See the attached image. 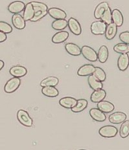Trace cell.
I'll list each match as a JSON object with an SVG mask.
<instances>
[{
  "mask_svg": "<svg viewBox=\"0 0 129 150\" xmlns=\"http://www.w3.org/2000/svg\"><path fill=\"white\" fill-rule=\"evenodd\" d=\"M17 118H18V121H19V123L21 124L23 126L30 127L33 125V119L31 118L28 112H26L25 110H18V112L17 113Z\"/></svg>",
  "mask_w": 129,
  "mask_h": 150,
  "instance_id": "cell-1",
  "label": "cell"
},
{
  "mask_svg": "<svg viewBox=\"0 0 129 150\" xmlns=\"http://www.w3.org/2000/svg\"><path fill=\"white\" fill-rule=\"evenodd\" d=\"M21 80L19 77H13L10 80L7 81L5 86H4V91L6 93H12L16 91L21 85Z\"/></svg>",
  "mask_w": 129,
  "mask_h": 150,
  "instance_id": "cell-2",
  "label": "cell"
},
{
  "mask_svg": "<svg viewBox=\"0 0 129 150\" xmlns=\"http://www.w3.org/2000/svg\"><path fill=\"white\" fill-rule=\"evenodd\" d=\"M99 134L104 138H113L118 134V129L115 126L106 125L99 130Z\"/></svg>",
  "mask_w": 129,
  "mask_h": 150,
  "instance_id": "cell-3",
  "label": "cell"
},
{
  "mask_svg": "<svg viewBox=\"0 0 129 150\" xmlns=\"http://www.w3.org/2000/svg\"><path fill=\"white\" fill-rule=\"evenodd\" d=\"M81 55L84 57L87 60L94 62L97 60V52L88 46H84L81 48Z\"/></svg>",
  "mask_w": 129,
  "mask_h": 150,
  "instance_id": "cell-4",
  "label": "cell"
},
{
  "mask_svg": "<svg viewBox=\"0 0 129 150\" xmlns=\"http://www.w3.org/2000/svg\"><path fill=\"white\" fill-rule=\"evenodd\" d=\"M107 24L102 21L93 22L90 26L91 33L94 35H103L105 33Z\"/></svg>",
  "mask_w": 129,
  "mask_h": 150,
  "instance_id": "cell-5",
  "label": "cell"
},
{
  "mask_svg": "<svg viewBox=\"0 0 129 150\" xmlns=\"http://www.w3.org/2000/svg\"><path fill=\"white\" fill-rule=\"evenodd\" d=\"M68 27L70 30V31L76 36H79L82 31L81 24L78 21L76 20L74 18H70L69 20L68 21Z\"/></svg>",
  "mask_w": 129,
  "mask_h": 150,
  "instance_id": "cell-6",
  "label": "cell"
},
{
  "mask_svg": "<svg viewBox=\"0 0 129 150\" xmlns=\"http://www.w3.org/2000/svg\"><path fill=\"white\" fill-rule=\"evenodd\" d=\"M48 15L55 20L57 19H65L67 17L66 12L59 8H48Z\"/></svg>",
  "mask_w": 129,
  "mask_h": 150,
  "instance_id": "cell-7",
  "label": "cell"
},
{
  "mask_svg": "<svg viewBox=\"0 0 129 150\" xmlns=\"http://www.w3.org/2000/svg\"><path fill=\"white\" fill-rule=\"evenodd\" d=\"M126 118H127V115H126L125 113L121 112H116L111 114L109 115V121L112 124L118 125V124H121L124 121H125Z\"/></svg>",
  "mask_w": 129,
  "mask_h": 150,
  "instance_id": "cell-8",
  "label": "cell"
},
{
  "mask_svg": "<svg viewBox=\"0 0 129 150\" xmlns=\"http://www.w3.org/2000/svg\"><path fill=\"white\" fill-rule=\"evenodd\" d=\"M25 8V4L21 1H15L9 4L8 6V10L12 14H20L24 11Z\"/></svg>",
  "mask_w": 129,
  "mask_h": 150,
  "instance_id": "cell-9",
  "label": "cell"
},
{
  "mask_svg": "<svg viewBox=\"0 0 129 150\" xmlns=\"http://www.w3.org/2000/svg\"><path fill=\"white\" fill-rule=\"evenodd\" d=\"M9 73L12 77H19L20 78V77H23L27 74L28 70L26 68H24V66L15 65L10 68Z\"/></svg>",
  "mask_w": 129,
  "mask_h": 150,
  "instance_id": "cell-10",
  "label": "cell"
},
{
  "mask_svg": "<svg viewBox=\"0 0 129 150\" xmlns=\"http://www.w3.org/2000/svg\"><path fill=\"white\" fill-rule=\"evenodd\" d=\"M13 26L18 30H23L24 29L26 26V21L24 19L23 16L20 14H14L11 18Z\"/></svg>",
  "mask_w": 129,
  "mask_h": 150,
  "instance_id": "cell-11",
  "label": "cell"
},
{
  "mask_svg": "<svg viewBox=\"0 0 129 150\" xmlns=\"http://www.w3.org/2000/svg\"><path fill=\"white\" fill-rule=\"evenodd\" d=\"M89 113H90V117H92L94 121H98V122H103L106 119L105 113L102 112L101 110H100L98 108H91Z\"/></svg>",
  "mask_w": 129,
  "mask_h": 150,
  "instance_id": "cell-12",
  "label": "cell"
},
{
  "mask_svg": "<svg viewBox=\"0 0 129 150\" xmlns=\"http://www.w3.org/2000/svg\"><path fill=\"white\" fill-rule=\"evenodd\" d=\"M129 66V56L128 53L120 54L118 59V68L121 71H125Z\"/></svg>",
  "mask_w": 129,
  "mask_h": 150,
  "instance_id": "cell-13",
  "label": "cell"
},
{
  "mask_svg": "<svg viewBox=\"0 0 129 150\" xmlns=\"http://www.w3.org/2000/svg\"><path fill=\"white\" fill-rule=\"evenodd\" d=\"M117 30H118V27L113 22H112V23H110L109 24H107L105 33H104L106 38L108 40H113L116 37V33H117Z\"/></svg>",
  "mask_w": 129,
  "mask_h": 150,
  "instance_id": "cell-14",
  "label": "cell"
},
{
  "mask_svg": "<svg viewBox=\"0 0 129 150\" xmlns=\"http://www.w3.org/2000/svg\"><path fill=\"white\" fill-rule=\"evenodd\" d=\"M97 108L105 114L111 113L115 109V105L109 101H105L104 99L97 103Z\"/></svg>",
  "mask_w": 129,
  "mask_h": 150,
  "instance_id": "cell-15",
  "label": "cell"
},
{
  "mask_svg": "<svg viewBox=\"0 0 129 150\" xmlns=\"http://www.w3.org/2000/svg\"><path fill=\"white\" fill-rule=\"evenodd\" d=\"M106 96V92L103 89H100L93 92L90 96V100L94 103H98L105 99Z\"/></svg>",
  "mask_w": 129,
  "mask_h": 150,
  "instance_id": "cell-16",
  "label": "cell"
},
{
  "mask_svg": "<svg viewBox=\"0 0 129 150\" xmlns=\"http://www.w3.org/2000/svg\"><path fill=\"white\" fill-rule=\"evenodd\" d=\"M69 37V33L67 31L64 30H59V32L55 33L52 38V42L55 44L62 43L64 41L67 40V39Z\"/></svg>",
  "mask_w": 129,
  "mask_h": 150,
  "instance_id": "cell-17",
  "label": "cell"
},
{
  "mask_svg": "<svg viewBox=\"0 0 129 150\" xmlns=\"http://www.w3.org/2000/svg\"><path fill=\"white\" fill-rule=\"evenodd\" d=\"M95 69V66L93 64H87L81 66V68L77 71V75L80 77H87L89 75L92 74Z\"/></svg>",
  "mask_w": 129,
  "mask_h": 150,
  "instance_id": "cell-18",
  "label": "cell"
},
{
  "mask_svg": "<svg viewBox=\"0 0 129 150\" xmlns=\"http://www.w3.org/2000/svg\"><path fill=\"white\" fill-rule=\"evenodd\" d=\"M59 105L64 108H72L77 104V99L73 97L66 96L62 98L59 100Z\"/></svg>",
  "mask_w": 129,
  "mask_h": 150,
  "instance_id": "cell-19",
  "label": "cell"
},
{
  "mask_svg": "<svg viewBox=\"0 0 129 150\" xmlns=\"http://www.w3.org/2000/svg\"><path fill=\"white\" fill-rule=\"evenodd\" d=\"M65 50L68 54L73 56H78L81 54V48L77 46V44L72 43V42H68L64 46Z\"/></svg>",
  "mask_w": 129,
  "mask_h": 150,
  "instance_id": "cell-20",
  "label": "cell"
},
{
  "mask_svg": "<svg viewBox=\"0 0 129 150\" xmlns=\"http://www.w3.org/2000/svg\"><path fill=\"white\" fill-rule=\"evenodd\" d=\"M87 82H88V84L90 86V87L94 90H100V89L103 88V82L99 81L93 74L89 75L88 78H87Z\"/></svg>",
  "mask_w": 129,
  "mask_h": 150,
  "instance_id": "cell-21",
  "label": "cell"
},
{
  "mask_svg": "<svg viewBox=\"0 0 129 150\" xmlns=\"http://www.w3.org/2000/svg\"><path fill=\"white\" fill-rule=\"evenodd\" d=\"M112 20L117 27H121L124 23V18L121 11L118 9H113L112 11Z\"/></svg>",
  "mask_w": 129,
  "mask_h": 150,
  "instance_id": "cell-22",
  "label": "cell"
},
{
  "mask_svg": "<svg viewBox=\"0 0 129 150\" xmlns=\"http://www.w3.org/2000/svg\"><path fill=\"white\" fill-rule=\"evenodd\" d=\"M34 14H35V11L33 9L32 4L29 2L27 5H25V8L24 9V15H23V18L25 20V21H29L31 20L33 17L34 16Z\"/></svg>",
  "mask_w": 129,
  "mask_h": 150,
  "instance_id": "cell-23",
  "label": "cell"
},
{
  "mask_svg": "<svg viewBox=\"0 0 129 150\" xmlns=\"http://www.w3.org/2000/svg\"><path fill=\"white\" fill-rule=\"evenodd\" d=\"M109 57V50L106 46H101L98 50L97 59L100 63H105Z\"/></svg>",
  "mask_w": 129,
  "mask_h": 150,
  "instance_id": "cell-24",
  "label": "cell"
},
{
  "mask_svg": "<svg viewBox=\"0 0 129 150\" xmlns=\"http://www.w3.org/2000/svg\"><path fill=\"white\" fill-rule=\"evenodd\" d=\"M109 7V3L106 2H103L101 3H100L96 7L95 10H94V17L96 19H100L102 15L103 14V12L105 11L106 9H107Z\"/></svg>",
  "mask_w": 129,
  "mask_h": 150,
  "instance_id": "cell-25",
  "label": "cell"
},
{
  "mask_svg": "<svg viewBox=\"0 0 129 150\" xmlns=\"http://www.w3.org/2000/svg\"><path fill=\"white\" fill-rule=\"evenodd\" d=\"M87 105H88V102L86 99H78V100H77V104L73 108H71V110L74 113H79V112H83L84 110L87 108Z\"/></svg>",
  "mask_w": 129,
  "mask_h": 150,
  "instance_id": "cell-26",
  "label": "cell"
},
{
  "mask_svg": "<svg viewBox=\"0 0 129 150\" xmlns=\"http://www.w3.org/2000/svg\"><path fill=\"white\" fill-rule=\"evenodd\" d=\"M41 91L43 95L47 97H56L59 93L55 86H43Z\"/></svg>",
  "mask_w": 129,
  "mask_h": 150,
  "instance_id": "cell-27",
  "label": "cell"
},
{
  "mask_svg": "<svg viewBox=\"0 0 129 150\" xmlns=\"http://www.w3.org/2000/svg\"><path fill=\"white\" fill-rule=\"evenodd\" d=\"M68 27V21L65 19H57L52 23V28L55 30H63Z\"/></svg>",
  "mask_w": 129,
  "mask_h": 150,
  "instance_id": "cell-28",
  "label": "cell"
},
{
  "mask_svg": "<svg viewBox=\"0 0 129 150\" xmlns=\"http://www.w3.org/2000/svg\"><path fill=\"white\" fill-rule=\"evenodd\" d=\"M59 83V79L56 77H48L43 79L40 82V86H55Z\"/></svg>",
  "mask_w": 129,
  "mask_h": 150,
  "instance_id": "cell-29",
  "label": "cell"
},
{
  "mask_svg": "<svg viewBox=\"0 0 129 150\" xmlns=\"http://www.w3.org/2000/svg\"><path fill=\"white\" fill-rule=\"evenodd\" d=\"M113 50L116 52L117 53H128L129 52V44L124 43V42H122V43H118L116 44V46H114Z\"/></svg>",
  "mask_w": 129,
  "mask_h": 150,
  "instance_id": "cell-30",
  "label": "cell"
},
{
  "mask_svg": "<svg viewBox=\"0 0 129 150\" xmlns=\"http://www.w3.org/2000/svg\"><path fill=\"white\" fill-rule=\"evenodd\" d=\"M120 137L122 138H126L129 136V121H124L120 127Z\"/></svg>",
  "mask_w": 129,
  "mask_h": 150,
  "instance_id": "cell-31",
  "label": "cell"
},
{
  "mask_svg": "<svg viewBox=\"0 0 129 150\" xmlns=\"http://www.w3.org/2000/svg\"><path fill=\"white\" fill-rule=\"evenodd\" d=\"M94 77L97 78L99 81H100L101 82L106 81V72L102 69L101 68H99V67H95V69H94V73L92 74Z\"/></svg>",
  "mask_w": 129,
  "mask_h": 150,
  "instance_id": "cell-32",
  "label": "cell"
},
{
  "mask_svg": "<svg viewBox=\"0 0 129 150\" xmlns=\"http://www.w3.org/2000/svg\"><path fill=\"white\" fill-rule=\"evenodd\" d=\"M100 20L106 24H109L113 22V20H112V10H111L110 7H109L107 9L105 10V11L103 12L101 18H100Z\"/></svg>",
  "mask_w": 129,
  "mask_h": 150,
  "instance_id": "cell-33",
  "label": "cell"
},
{
  "mask_svg": "<svg viewBox=\"0 0 129 150\" xmlns=\"http://www.w3.org/2000/svg\"><path fill=\"white\" fill-rule=\"evenodd\" d=\"M30 3L32 4V6H33V9H34V11H35V12H37V11H48V7H47V6H46V4L43 3V2H31Z\"/></svg>",
  "mask_w": 129,
  "mask_h": 150,
  "instance_id": "cell-34",
  "label": "cell"
},
{
  "mask_svg": "<svg viewBox=\"0 0 129 150\" xmlns=\"http://www.w3.org/2000/svg\"><path fill=\"white\" fill-rule=\"evenodd\" d=\"M12 27L9 24L5 21H0V31L2 33L9 34L12 32Z\"/></svg>",
  "mask_w": 129,
  "mask_h": 150,
  "instance_id": "cell-35",
  "label": "cell"
},
{
  "mask_svg": "<svg viewBox=\"0 0 129 150\" xmlns=\"http://www.w3.org/2000/svg\"><path fill=\"white\" fill-rule=\"evenodd\" d=\"M46 15H48V12H47V11H37V12H35V14H34V16L33 17V18L30 21H31V22L39 21L41 20L43 18H44V17L46 16Z\"/></svg>",
  "mask_w": 129,
  "mask_h": 150,
  "instance_id": "cell-36",
  "label": "cell"
},
{
  "mask_svg": "<svg viewBox=\"0 0 129 150\" xmlns=\"http://www.w3.org/2000/svg\"><path fill=\"white\" fill-rule=\"evenodd\" d=\"M119 40L124 43L129 44V31H125L120 33Z\"/></svg>",
  "mask_w": 129,
  "mask_h": 150,
  "instance_id": "cell-37",
  "label": "cell"
},
{
  "mask_svg": "<svg viewBox=\"0 0 129 150\" xmlns=\"http://www.w3.org/2000/svg\"><path fill=\"white\" fill-rule=\"evenodd\" d=\"M7 40V34L0 31V42H2Z\"/></svg>",
  "mask_w": 129,
  "mask_h": 150,
  "instance_id": "cell-38",
  "label": "cell"
},
{
  "mask_svg": "<svg viewBox=\"0 0 129 150\" xmlns=\"http://www.w3.org/2000/svg\"><path fill=\"white\" fill-rule=\"evenodd\" d=\"M4 65H5V63H4V62L0 59V71H1V70L4 68Z\"/></svg>",
  "mask_w": 129,
  "mask_h": 150,
  "instance_id": "cell-39",
  "label": "cell"
}]
</instances>
